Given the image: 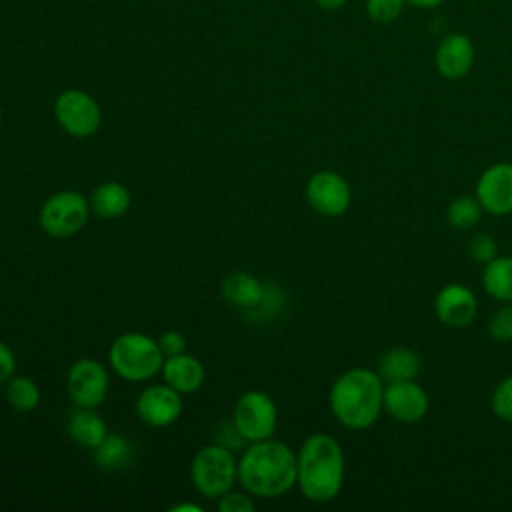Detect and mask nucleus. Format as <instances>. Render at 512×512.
I'll return each instance as SVG.
<instances>
[{
  "instance_id": "1",
  "label": "nucleus",
  "mask_w": 512,
  "mask_h": 512,
  "mask_svg": "<svg viewBox=\"0 0 512 512\" xmlns=\"http://www.w3.org/2000/svg\"><path fill=\"white\" fill-rule=\"evenodd\" d=\"M298 458L284 442L266 438L252 442L240 462L238 480L242 488L258 498H278L294 488Z\"/></svg>"
},
{
  "instance_id": "2",
  "label": "nucleus",
  "mask_w": 512,
  "mask_h": 512,
  "mask_svg": "<svg viewBox=\"0 0 512 512\" xmlns=\"http://www.w3.org/2000/svg\"><path fill=\"white\" fill-rule=\"evenodd\" d=\"M334 418L350 430L370 428L384 408V384L378 372L350 368L340 374L328 394Z\"/></svg>"
},
{
  "instance_id": "3",
  "label": "nucleus",
  "mask_w": 512,
  "mask_h": 512,
  "mask_svg": "<svg viewBox=\"0 0 512 512\" xmlns=\"http://www.w3.org/2000/svg\"><path fill=\"white\" fill-rule=\"evenodd\" d=\"M296 484L300 492L312 502H330L336 498L344 484V452L336 438L330 434L308 436L298 454Z\"/></svg>"
},
{
  "instance_id": "4",
  "label": "nucleus",
  "mask_w": 512,
  "mask_h": 512,
  "mask_svg": "<svg viewBox=\"0 0 512 512\" xmlns=\"http://www.w3.org/2000/svg\"><path fill=\"white\" fill-rule=\"evenodd\" d=\"M164 358L158 340L142 332L120 334L108 352L112 370L128 382H144L156 376L162 370Z\"/></svg>"
},
{
  "instance_id": "5",
  "label": "nucleus",
  "mask_w": 512,
  "mask_h": 512,
  "mask_svg": "<svg viewBox=\"0 0 512 512\" xmlns=\"http://www.w3.org/2000/svg\"><path fill=\"white\" fill-rule=\"evenodd\" d=\"M238 478V462L232 456V450L222 444L202 446L190 462V480L196 492L204 498H220Z\"/></svg>"
},
{
  "instance_id": "6",
  "label": "nucleus",
  "mask_w": 512,
  "mask_h": 512,
  "mask_svg": "<svg viewBox=\"0 0 512 512\" xmlns=\"http://www.w3.org/2000/svg\"><path fill=\"white\" fill-rule=\"evenodd\" d=\"M88 212V200L80 192L62 190L42 204L38 224L52 238H68L84 228Z\"/></svg>"
},
{
  "instance_id": "7",
  "label": "nucleus",
  "mask_w": 512,
  "mask_h": 512,
  "mask_svg": "<svg viewBox=\"0 0 512 512\" xmlns=\"http://www.w3.org/2000/svg\"><path fill=\"white\" fill-rule=\"evenodd\" d=\"M276 422H278L276 404L262 390H248L234 404L232 424L248 442L272 438L276 430Z\"/></svg>"
},
{
  "instance_id": "8",
  "label": "nucleus",
  "mask_w": 512,
  "mask_h": 512,
  "mask_svg": "<svg viewBox=\"0 0 512 512\" xmlns=\"http://www.w3.org/2000/svg\"><path fill=\"white\" fill-rule=\"evenodd\" d=\"M54 116L60 128L74 138H88L98 132L102 112L98 102L84 90L70 88L56 96Z\"/></svg>"
},
{
  "instance_id": "9",
  "label": "nucleus",
  "mask_w": 512,
  "mask_h": 512,
  "mask_svg": "<svg viewBox=\"0 0 512 512\" xmlns=\"http://www.w3.org/2000/svg\"><path fill=\"white\" fill-rule=\"evenodd\" d=\"M306 200L310 208L322 216H342L350 202L352 190L344 176L334 170L314 172L306 182Z\"/></svg>"
},
{
  "instance_id": "10",
  "label": "nucleus",
  "mask_w": 512,
  "mask_h": 512,
  "mask_svg": "<svg viewBox=\"0 0 512 512\" xmlns=\"http://www.w3.org/2000/svg\"><path fill=\"white\" fill-rule=\"evenodd\" d=\"M72 402L80 408H98L108 394V372L94 358L76 360L66 376Z\"/></svg>"
},
{
  "instance_id": "11",
  "label": "nucleus",
  "mask_w": 512,
  "mask_h": 512,
  "mask_svg": "<svg viewBox=\"0 0 512 512\" xmlns=\"http://www.w3.org/2000/svg\"><path fill=\"white\" fill-rule=\"evenodd\" d=\"M182 410H184V402L180 392L168 386L166 382L144 388L136 400L138 418L152 428L170 426L180 418Z\"/></svg>"
},
{
  "instance_id": "12",
  "label": "nucleus",
  "mask_w": 512,
  "mask_h": 512,
  "mask_svg": "<svg viewBox=\"0 0 512 512\" xmlns=\"http://www.w3.org/2000/svg\"><path fill=\"white\" fill-rule=\"evenodd\" d=\"M476 198L482 210L492 216L512 214V164L496 162L488 166L476 182Z\"/></svg>"
},
{
  "instance_id": "13",
  "label": "nucleus",
  "mask_w": 512,
  "mask_h": 512,
  "mask_svg": "<svg viewBox=\"0 0 512 512\" xmlns=\"http://www.w3.org/2000/svg\"><path fill=\"white\" fill-rule=\"evenodd\" d=\"M428 394L414 380H396L384 386V410L398 422L414 424L428 412Z\"/></svg>"
},
{
  "instance_id": "14",
  "label": "nucleus",
  "mask_w": 512,
  "mask_h": 512,
  "mask_svg": "<svg viewBox=\"0 0 512 512\" xmlns=\"http://www.w3.org/2000/svg\"><path fill=\"white\" fill-rule=\"evenodd\" d=\"M434 312L444 326L464 328L476 318L478 302L468 286L460 282H450L442 286L436 294Z\"/></svg>"
},
{
  "instance_id": "15",
  "label": "nucleus",
  "mask_w": 512,
  "mask_h": 512,
  "mask_svg": "<svg viewBox=\"0 0 512 512\" xmlns=\"http://www.w3.org/2000/svg\"><path fill=\"white\" fill-rule=\"evenodd\" d=\"M436 70L446 80L464 78L474 64V44L466 34H446L436 48Z\"/></svg>"
},
{
  "instance_id": "16",
  "label": "nucleus",
  "mask_w": 512,
  "mask_h": 512,
  "mask_svg": "<svg viewBox=\"0 0 512 512\" xmlns=\"http://www.w3.org/2000/svg\"><path fill=\"white\" fill-rule=\"evenodd\" d=\"M162 376L168 386L178 390L180 394L196 392L204 382V366L196 356L186 352L166 356L162 364Z\"/></svg>"
},
{
  "instance_id": "17",
  "label": "nucleus",
  "mask_w": 512,
  "mask_h": 512,
  "mask_svg": "<svg viewBox=\"0 0 512 512\" xmlns=\"http://www.w3.org/2000/svg\"><path fill=\"white\" fill-rule=\"evenodd\" d=\"M220 292L224 300L236 308H256L262 304L266 290L264 284L248 272H232L222 280Z\"/></svg>"
},
{
  "instance_id": "18",
  "label": "nucleus",
  "mask_w": 512,
  "mask_h": 512,
  "mask_svg": "<svg viewBox=\"0 0 512 512\" xmlns=\"http://www.w3.org/2000/svg\"><path fill=\"white\" fill-rule=\"evenodd\" d=\"M420 372V356L406 346H396L378 358V374L386 382L414 380Z\"/></svg>"
},
{
  "instance_id": "19",
  "label": "nucleus",
  "mask_w": 512,
  "mask_h": 512,
  "mask_svg": "<svg viewBox=\"0 0 512 512\" xmlns=\"http://www.w3.org/2000/svg\"><path fill=\"white\" fill-rule=\"evenodd\" d=\"M130 202V192L120 182H104L96 186L90 196V208L94 210V214L108 220L124 216L130 208Z\"/></svg>"
},
{
  "instance_id": "20",
  "label": "nucleus",
  "mask_w": 512,
  "mask_h": 512,
  "mask_svg": "<svg viewBox=\"0 0 512 512\" xmlns=\"http://www.w3.org/2000/svg\"><path fill=\"white\" fill-rule=\"evenodd\" d=\"M70 438L82 448H96L108 434L104 420L94 412V408H80L70 414L68 420Z\"/></svg>"
},
{
  "instance_id": "21",
  "label": "nucleus",
  "mask_w": 512,
  "mask_h": 512,
  "mask_svg": "<svg viewBox=\"0 0 512 512\" xmlns=\"http://www.w3.org/2000/svg\"><path fill=\"white\" fill-rule=\"evenodd\" d=\"M482 286L498 302H512V256H496L484 264Z\"/></svg>"
},
{
  "instance_id": "22",
  "label": "nucleus",
  "mask_w": 512,
  "mask_h": 512,
  "mask_svg": "<svg viewBox=\"0 0 512 512\" xmlns=\"http://www.w3.org/2000/svg\"><path fill=\"white\" fill-rule=\"evenodd\" d=\"M94 460L106 472L120 470L132 460V444L120 434H106V438L94 448Z\"/></svg>"
},
{
  "instance_id": "23",
  "label": "nucleus",
  "mask_w": 512,
  "mask_h": 512,
  "mask_svg": "<svg viewBox=\"0 0 512 512\" xmlns=\"http://www.w3.org/2000/svg\"><path fill=\"white\" fill-rule=\"evenodd\" d=\"M6 400L18 412H32L40 404V388L30 376H14L6 382Z\"/></svg>"
},
{
  "instance_id": "24",
  "label": "nucleus",
  "mask_w": 512,
  "mask_h": 512,
  "mask_svg": "<svg viewBox=\"0 0 512 512\" xmlns=\"http://www.w3.org/2000/svg\"><path fill=\"white\" fill-rule=\"evenodd\" d=\"M482 214V206L476 196H458L448 206V222L458 230L472 228Z\"/></svg>"
},
{
  "instance_id": "25",
  "label": "nucleus",
  "mask_w": 512,
  "mask_h": 512,
  "mask_svg": "<svg viewBox=\"0 0 512 512\" xmlns=\"http://www.w3.org/2000/svg\"><path fill=\"white\" fill-rule=\"evenodd\" d=\"M406 0H366V14L376 24L394 22L402 10Z\"/></svg>"
},
{
  "instance_id": "26",
  "label": "nucleus",
  "mask_w": 512,
  "mask_h": 512,
  "mask_svg": "<svg viewBox=\"0 0 512 512\" xmlns=\"http://www.w3.org/2000/svg\"><path fill=\"white\" fill-rule=\"evenodd\" d=\"M488 334L498 342H512V302H504V306L490 316Z\"/></svg>"
},
{
  "instance_id": "27",
  "label": "nucleus",
  "mask_w": 512,
  "mask_h": 512,
  "mask_svg": "<svg viewBox=\"0 0 512 512\" xmlns=\"http://www.w3.org/2000/svg\"><path fill=\"white\" fill-rule=\"evenodd\" d=\"M490 406H492V412L504 420V422H512V376L504 378L496 390L492 392V398H490Z\"/></svg>"
},
{
  "instance_id": "28",
  "label": "nucleus",
  "mask_w": 512,
  "mask_h": 512,
  "mask_svg": "<svg viewBox=\"0 0 512 512\" xmlns=\"http://www.w3.org/2000/svg\"><path fill=\"white\" fill-rule=\"evenodd\" d=\"M468 254L474 262L478 264H488L490 260H494L498 256V246L496 240L488 234V232H478L470 238L468 244Z\"/></svg>"
},
{
  "instance_id": "29",
  "label": "nucleus",
  "mask_w": 512,
  "mask_h": 512,
  "mask_svg": "<svg viewBox=\"0 0 512 512\" xmlns=\"http://www.w3.org/2000/svg\"><path fill=\"white\" fill-rule=\"evenodd\" d=\"M218 510L220 512H252L254 510V500L252 494H242V492H232L228 490L218 498Z\"/></svg>"
},
{
  "instance_id": "30",
  "label": "nucleus",
  "mask_w": 512,
  "mask_h": 512,
  "mask_svg": "<svg viewBox=\"0 0 512 512\" xmlns=\"http://www.w3.org/2000/svg\"><path fill=\"white\" fill-rule=\"evenodd\" d=\"M158 346H160V350L164 352V356H174V354L184 352V348H186V338H184V334L178 332V330H166V332L160 334Z\"/></svg>"
},
{
  "instance_id": "31",
  "label": "nucleus",
  "mask_w": 512,
  "mask_h": 512,
  "mask_svg": "<svg viewBox=\"0 0 512 512\" xmlns=\"http://www.w3.org/2000/svg\"><path fill=\"white\" fill-rule=\"evenodd\" d=\"M14 370H16L14 352H12V348H10L8 344H4V342L0 340V386L6 384V382L12 378Z\"/></svg>"
},
{
  "instance_id": "32",
  "label": "nucleus",
  "mask_w": 512,
  "mask_h": 512,
  "mask_svg": "<svg viewBox=\"0 0 512 512\" xmlns=\"http://www.w3.org/2000/svg\"><path fill=\"white\" fill-rule=\"evenodd\" d=\"M318 8L322 10H328V12H334V10H340L348 0H314Z\"/></svg>"
},
{
  "instance_id": "33",
  "label": "nucleus",
  "mask_w": 512,
  "mask_h": 512,
  "mask_svg": "<svg viewBox=\"0 0 512 512\" xmlns=\"http://www.w3.org/2000/svg\"><path fill=\"white\" fill-rule=\"evenodd\" d=\"M408 4L416 6V8H436L440 6L444 0H406Z\"/></svg>"
},
{
  "instance_id": "34",
  "label": "nucleus",
  "mask_w": 512,
  "mask_h": 512,
  "mask_svg": "<svg viewBox=\"0 0 512 512\" xmlns=\"http://www.w3.org/2000/svg\"><path fill=\"white\" fill-rule=\"evenodd\" d=\"M170 510H172V512H184V510H190V512H202V508H200V506H196V504H178V506H172Z\"/></svg>"
},
{
  "instance_id": "35",
  "label": "nucleus",
  "mask_w": 512,
  "mask_h": 512,
  "mask_svg": "<svg viewBox=\"0 0 512 512\" xmlns=\"http://www.w3.org/2000/svg\"><path fill=\"white\" fill-rule=\"evenodd\" d=\"M0 120H2V108H0Z\"/></svg>"
}]
</instances>
